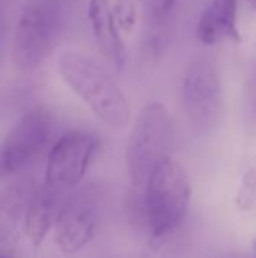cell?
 Returning <instances> with one entry per match:
<instances>
[{"label":"cell","instance_id":"1","mask_svg":"<svg viewBox=\"0 0 256 258\" xmlns=\"http://www.w3.org/2000/svg\"><path fill=\"white\" fill-rule=\"evenodd\" d=\"M56 68L65 85L104 125L119 130L131 122L125 92L98 60L81 51L66 50L59 54Z\"/></svg>","mask_w":256,"mask_h":258},{"label":"cell","instance_id":"2","mask_svg":"<svg viewBox=\"0 0 256 258\" xmlns=\"http://www.w3.org/2000/svg\"><path fill=\"white\" fill-rule=\"evenodd\" d=\"M192 204V183L186 168L167 157L158 163L145 183V218L149 240L158 246L183 227Z\"/></svg>","mask_w":256,"mask_h":258},{"label":"cell","instance_id":"3","mask_svg":"<svg viewBox=\"0 0 256 258\" xmlns=\"http://www.w3.org/2000/svg\"><path fill=\"white\" fill-rule=\"evenodd\" d=\"M172 119L160 101H151L137 112L125 145V165L134 187H145L152 169L170 157Z\"/></svg>","mask_w":256,"mask_h":258},{"label":"cell","instance_id":"4","mask_svg":"<svg viewBox=\"0 0 256 258\" xmlns=\"http://www.w3.org/2000/svg\"><path fill=\"white\" fill-rule=\"evenodd\" d=\"M60 0H29L17 23L12 59L24 71L38 68L51 54L62 30Z\"/></svg>","mask_w":256,"mask_h":258},{"label":"cell","instance_id":"5","mask_svg":"<svg viewBox=\"0 0 256 258\" xmlns=\"http://www.w3.org/2000/svg\"><path fill=\"white\" fill-rule=\"evenodd\" d=\"M181 104L192 125L214 127L223 112V85L216 59L207 53L193 56L183 73Z\"/></svg>","mask_w":256,"mask_h":258},{"label":"cell","instance_id":"6","mask_svg":"<svg viewBox=\"0 0 256 258\" xmlns=\"http://www.w3.org/2000/svg\"><path fill=\"white\" fill-rule=\"evenodd\" d=\"M103 192L84 187L63 200L54 224V242L65 255L84 249L97 236L103 219Z\"/></svg>","mask_w":256,"mask_h":258},{"label":"cell","instance_id":"7","mask_svg":"<svg viewBox=\"0 0 256 258\" xmlns=\"http://www.w3.org/2000/svg\"><path fill=\"white\" fill-rule=\"evenodd\" d=\"M97 148V136L89 132L71 130L62 135L48 153L45 184L62 192L77 187L84 180Z\"/></svg>","mask_w":256,"mask_h":258},{"label":"cell","instance_id":"8","mask_svg":"<svg viewBox=\"0 0 256 258\" xmlns=\"http://www.w3.org/2000/svg\"><path fill=\"white\" fill-rule=\"evenodd\" d=\"M53 121L44 109L27 112L6 135L0 145V178L23 171L45 147Z\"/></svg>","mask_w":256,"mask_h":258},{"label":"cell","instance_id":"9","mask_svg":"<svg viewBox=\"0 0 256 258\" xmlns=\"http://www.w3.org/2000/svg\"><path fill=\"white\" fill-rule=\"evenodd\" d=\"M88 20L101 54L116 71H122L127 62V48L110 0H89Z\"/></svg>","mask_w":256,"mask_h":258},{"label":"cell","instance_id":"10","mask_svg":"<svg viewBox=\"0 0 256 258\" xmlns=\"http://www.w3.org/2000/svg\"><path fill=\"white\" fill-rule=\"evenodd\" d=\"M33 194L26 181L14 183L0 194V257L17 254L20 225Z\"/></svg>","mask_w":256,"mask_h":258},{"label":"cell","instance_id":"11","mask_svg":"<svg viewBox=\"0 0 256 258\" xmlns=\"http://www.w3.org/2000/svg\"><path fill=\"white\" fill-rule=\"evenodd\" d=\"M195 35L202 45H214L223 39L240 41L238 0H211L196 23Z\"/></svg>","mask_w":256,"mask_h":258},{"label":"cell","instance_id":"12","mask_svg":"<svg viewBox=\"0 0 256 258\" xmlns=\"http://www.w3.org/2000/svg\"><path fill=\"white\" fill-rule=\"evenodd\" d=\"M62 197V190L45 184V187L35 190L30 201L27 203L23 218V230L35 248L41 246L48 231L54 227L63 203Z\"/></svg>","mask_w":256,"mask_h":258},{"label":"cell","instance_id":"13","mask_svg":"<svg viewBox=\"0 0 256 258\" xmlns=\"http://www.w3.org/2000/svg\"><path fill=\"white\" fill-rule=\"evenodd\" d=\"M112 9L119 24V29L125 33H130L137 21L136 0H115L112 3Z\"/></svg>","mask_w":256,"mask_h":258},{"label":"cell","instance_id":"14","mask_svg":"<svg viewBox=\"0 0 256 258\" xmlns=\"http://www.w3.org/2000/svg\"><path fill=\"white\" fill-rule=\"evenodd\" d=\"M237 204L240 209H253L256 206V172L250 171L246 174L240 192L237 195Z\"/></svg>","mask_w":256,"mask_h":258},{"label":"cell","instance_id":"15","mask_svg":"<svg viewBox=\"0 0 256 258\" xmlns=\"http://www.w3.org/2000/svg\"><path fill=\"white\" fill-rule=\"evenodd\" d=\"M180 0H160V3L157 5L155 11H157V15H166L167 12H170L174 9V6L178 3Z\"/></svg>","mask_w":256,"mask_h":258},{"label":"cell","instance_id":"16","mask_svg":"<svg viewBox=\"0 0 256 258\" xmlns=\"http://www.w3.org/2000/svg\"><path fill=\"white\" fill-rule=\"evenodd\" d=\"M249 92H250V103H252L253 112L256 113V70L253 71V76L250 77V86H249Z\"/></svg>","mask_w":256,"mask_h":258},{"label":"cell","instance_id":"17","mask_svg":"<svg viewBox=\"0 0 256 258\" xmlns=\"http://www.w3.org/2000/svg\"><path fill=\"white\" fill-rule=\"evenodd\" d=\"M246 3L249 5V8L252 11H256V0H246Z\"/></svg>","mask_w":256,"mask_h":258},{"label":"cell","instance_id":"18","mask_svg":"<svg viewBox=\"0 0 256 258\" xmlns=\"http://www.w3.org/2000/svg\"><path fill=\"white\" fill-rule=\"evenodd\" d=\"M253 249H255V254H256V240H255V243H253Z\"/></svg>","mask_w":256,"mask_h":258}]
</instances>
